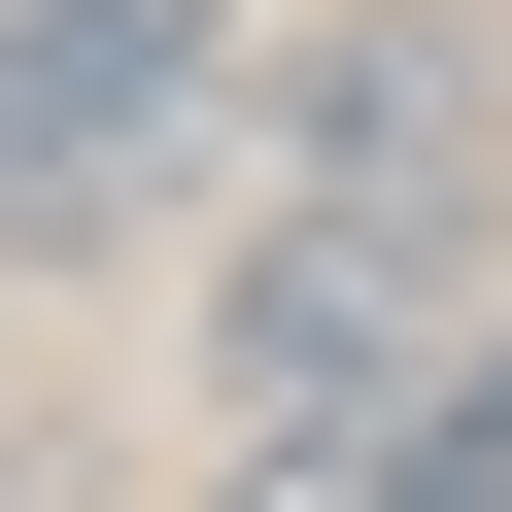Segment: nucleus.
<instances>
[{
    "label": "nucleus",
    "instance_id": "nucleus-1",
    "mask_svg": "<svg viewBox=\"0 0 512 512\" xmlns=\"http://www.w3.org/2000/svg\"><path fill=\"white\" fill-rule=\"evenodd\" d=\"M512 35L478 0H342V35H239V308H205V410H410L512 274V171H478Z\"/></svg>",
    "mask_w": 512,
    "mask_h": 512
},
{
    "label": "nucleus",
    "instance_id": "nucleus-2",
    "mask_svg": "<svg viewBox=\"0 0 512 512\" xmlns=\"http://www.w3.org/2000/svg\"><path fill=\"white\" fill-rule=\"evenodd\" d=\"M274 0H0V205H137L171 103H239Z\"/></svg>",
    "mask_w": 512,
    "mask_h": 512
},
{
    "label": "nucleus",
    "instance_id": "nucleus-3",
    "mask_svg": "<svg viewBox=\"0 0 512 512\" xmlns=\"http://www.w3.org/2000/svg\"><path fill=\"white\" fill-rule=\"evenodd\" d=\"M205 512H444L410 410H274V444H205Z\"/></svg>",
    "mask_w": 512,
    "mask_h": 512
},
{
    "label": "nucleus",
    "instance_id": "nucleus-4",
    "mask_svg": "<svg viewBox=\"0 0 512 512\" xmlns=\"http://www.w3.org/2000/svg\"><path fill=\"white\" fill-rule=\"evenodd\" d=\"M410 478H444V512H512V274H478V342L410 376Z\"/></svg>",
    "mask_w": 512,
    "mask_h": 512
}]
</instances>
